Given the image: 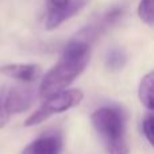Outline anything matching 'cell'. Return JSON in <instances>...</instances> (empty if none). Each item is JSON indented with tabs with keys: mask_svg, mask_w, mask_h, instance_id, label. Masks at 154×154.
I'll use <instances>...</instances> for the list:
<instances>
[{
	"mask_svg": "<svg viewBox=\"0 0 154 154\" xmlns=\"http://www.w3.org/2000/svg\"><path fill=\"white\" fill-rule=\"evenodd\" d=\"M142 130H143V134L146 137V139L149 141L150 145L154 143V119L152 114H147L146 118L142 122Z\"/></svg>",
	"mask_w": 154,
	"mask_h": 154,
	"instance_id": "12",
	"label": "cell"
},
{
	"mask_svg": "<svg viewBox=\"0 0 154 154\" xmlns=\"http://www.w3.org/2000/svg\"><path fill=\"white\" fill-rule=\"evenodd\" d=\"M153 84H154V75L153 72H149L143 79L141 80L139 84V100L142 101L143 106H146L149 109H153L154 103H153Z\"/></svg>",
	"mask_w": 154,
	"mask_h": 154,
	"instance_id": "9",
	"label": "cell"
},
{
	"mask_svg": "<svg viewBox=\"0 0 154 154\" xmlns=\"http://www.w3.org/2000/svg\"><path fill=\"white\" fill-rule=\"evenodd\" d=\"M82 97H84V95L80 89H65L62 92L56 93V95L49 96L42 103V106L31 116L27 118L24 126L30 127V126L39 125V123L45 122L46 119H49L51 115L68 111V109L79 106Z\"/></svg>",
	"mask_w": 154,
	"mask_h": 154,
	"instance_id": "3",
	"label": "cell"
},
{
	"mask_svg": "<svg viewBox=\"0 0 154 154\" xmlns=\"http://www.w3.org/2000/svg\"><path fill=\"white\" fill-rule=\"evenodd\" d=\"M10 111L5 104V97H4V88H0V128H3L7 122L10 120Z\"/></svg>",
	"mask_w": 154,
	"mask_h": 154,
	"instance_id": "13",
	"label": "cell"
},
{
	"mask_svg": "<svg viewBox=\"0 0 154 154\" xmlns=\"http://www.w3.org/2000/svg\"><path fill=\"white\" fill-rule=\"evenodd\" d=\"M92 125L103 141L108 154H128L126 134V114L120 107L106 106L97 108L91 116Z\"/></svg>",
	"mask_w": 154,
	"mask_h": 154,
	"instance_id": "2",
	"label": "cell"
},
{
	"mask_svg": "<svg viewBox=\"0 0 154 154\" xmlns=\"http://www.w3.org/2000/svg\"><path fill=\"white\" fill-rule=\"evenodd\" d=\"M138 15L143 23L153 26V0H141L139 2Z\"/></svg>",
	"mask_w": 154,
	"mask_h": 154,
	"instance_id": "11",
	"label": "cell"
},
{
	"mask_svg": "<svg viewBox=\"0 0 154 154\" xmlns=\"http://www.w3.org/2000/svg\"><path fill=\"white\" fill-rule=\"evenodd\" d=\"M4 97L10 114H19L31 106L34 101V91L29 87L4 88Z\"/></svg>",
	"mask_w": 154,
	"mask_h": 154,
	"instance_id": "6",
	"label": "cell"
},
{
	"mask_svg": "<svg viewBox=\"0 0 154 154\" xmlns=\"http://www.w3.org/2000/svg\"><path fill=\"white\" fill-rule=\"evenodd\" d=\"M89 0H68L62 7L50 8L46 16V29L54 30L58 26H61L64 22L69 20L72 16L79 14Z\"/></svg>",
	"mask_w": 154,
	"mask_h": 154,
	"instance_id": "5",
	"label": "cell"
},
{
	"mask_svg": "<svg viewBox=\"0 0 154 154\" xmlns=\"http://www.w3.org/2000/svg\"><path fill=\"white\" fill-rule=\"evenodd\" d=\"M127 62V56L122 48H112L106 56V66L111 72L120 70Z\"/></svg>",
	"mask_w": 154,
	"mask_h": 154,
	"instance_id": "10",
	"label": "cell"
},
{
	"mask_svg": "<svg viewBox=\"0 0 154 154\" xmlns=\"http://www.w3.org/2000/svg\"><path fill=\"white\" fill-rule=\"evenodd\" d=\"M62 150V137L57 131L41 135L24 147L22 154H60Z\"/></svg>",
	"mask_w": 154,
	"mask_h": 154,
	"instance_id": "7",
	"label": "cell"
},
{
	"mask_svg": "<svg viewBox=\"0 0 154 154\" xmlns=\"http://www.w3.org/2000/svg\"><path fill=\"white\" fill-rule=\"evenodd\" d=\"M126 8L125 4H118L109 7L107 11H104L99 18H96L95 20H92L87 27L81 30L77 34L76 39L82 41V42L89 45L93 39L99 37V35L104 34L106 31H108L109 29H112L114 26H116L126 15Z\"/></svg>",
	"mask_w": 154,
	"mask_h": 154,
	"instance_id": "4",
	"label": "cell"
},
{
	"mask_svg": "<svg viewBox=\"0 0 154 154\" xmlns=\"http://www.w3.org/2000/svg\"><path fill=\"white\" fill-rule=\"evenodd\" d=\"M3 75L22 82H34L42 75L41 66L34 64H11L0 68Z\"/></svg>",
	"mask_w": 154,
	"mask_h": 154,
	"instance_id": "8",
	"label": "cell"
},
{
	"mask_svg": "<svg viewBox=\"0 0 154 154\" xmlns=\"http://www.w3.org/2000/svg\"><path fill=\"white\" fill-rule=\"evenodd\" d=\"M91 60V46L79 39H72L62 51L60 61L43 77L39 93L49 97L65 91L84 72Z\"/></svg>",
	"mask_w": 154,
	"mask_h": 154,
	"instance_id": "1",
	"label": "cell"
},
{
	"mask_svg": "<svg viewBox=\"0 0 154 154\" xmlns=\"http://www.w3.org/2000/svg\"><path fill=\"white\" fill-rule=\"evenodd\" d=\"M68 0H48L49 3V7L50 8H58V7H62V5L66 3ZM49 8V10H50Z\"/></svg>",
	"mask_w": 154,
	"mask_h": 154,
	"instance_id": "14",
	"label": "cell"
}]
</instances>
